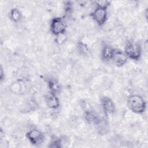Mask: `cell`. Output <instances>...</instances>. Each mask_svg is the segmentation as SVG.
I'll return each instance as SVG.
<instances>
[{"mask_svg":"<svg viewBox=\"0 0 148 148\" xmlns=\"http://www.w3.org/2000/svg\"><path fill=\"white\" fill-rule=\"evenodd\" d=\"M127 104L129 109L136 114H142L146 109V102L142 96L138 94L129 95L127 99Z\"/></svg>","mask_w":148,"mask_h":148,"instance_id":"6da1fadb","label":"cell"},{"mask_svg":"<svg viewBox=\"0 0 148 148\" xmlns=\"http://www.w3.org/2000/svg\"><path fill=\"white\" fill-rule=\"evenodd\" d=\"M124 52L128 58L138 61L140 58L142 53L141 45L134 40H129L125 45Z\"/></svg>","mask_w":148,"mask_h":148,"instance_id":"7a4b0ae2","label":"cell"},{"mask_svg":"<svg viewBox=\"0 0 148 148\" xmlns=\"http://www.w3.org/2000/svg\"><path fill=\"white\" fill-rule=\"evenodd\" d=\"M67 24L65 18L61 17H54L50 22V31L51 33L56 36L57 35L65 33Z\"/></svg>","mask_w":148,"mask_h":148,"instance_id":"3957f363","label":"cell"},{"mask_svg":"<svg viewBox=\"0 0 148 148\" xmlns=\"http://www.w3.org/2000/svg\"><path fill=\"white\" fill-rule=\"evenodd\" d=\"M26 138L34 145H38L43 142L44 134L39 130L34 128L29 130L25 134Z\"/></svg>","mask_w":148,"mask_h":148,"instance_id":"277c9868","label":"cell"},{"mask_svg":"<svg viewBox=\"0 0 148 148\" xmlns=\"http://www.w3.org/2000/svg\"><path fill=\"white\" fill-rule=\"evenodd\" d=\"M100 105L105 116L113 114L116 111V106L113 100L109 97L103 96L100 99Z\"/></svg>","mask_w":148,"mask_h":148,"instance_id":"5b68a950","label":"cell"},{"mask_svg":"<svg viewBox=\"0 0 148 148\" xmlns=\"http://www.w3.org/2000/svg\"><path fill=\"white\" fill-rule=\"evenodd\" d=\"M92 20L99 26L103 25L108 18L107 9L96 8L91 13Z\"/></svg>","mask_w":148,"mask_h":148,"instance_id":"8992f818","label":"cell"},{"mask_svg":"<svg viewBox=\"0 0 148 148\" xmlns=\"http://www.w3.org/2000/svg\"><path fill=\"white\" fill-rule=\"evenodd\" d=\"M45 101L47 106L51 109H56L60 106V100L56 94L50 92L45 97Z\"/></svg>","mask_w":148,"mask_h":148,"instance_id":"52a82bcc","label":"cell"},{"mask_svg":"<svg viewBox=\"0 0 148 148\" xmlns=\"http://www.w3.org/2000/svg\"><path fill=\"white\" fill-rule=\"evenodd\" d=\"M127 59L124 51L120 49H115L112 61L116 66L120 67L124 65L127 62Z\"/></svg>","mask_w":148,"mask_h":148,"instance_id":"ba28073f","label":"cell"},{"mask_svg":"<svg viewBox=\"0 0 148 148\" xmlns=\"http://www.w3.org/2000/svg\"><path fill=\"white\" fill-rule=\"evenodd\" d=\"M115 49L108 45H104L101 50V59L106 62H109L112 61Z\"/></svg>","mask_w":148,"mask_h":148,"instance_id":"9c48e42d","label":"cell"},{"mask_svg":"<svg viewBox=\"0 0 148 148\" xmlns=\"http://www.w3.org/2000/svg\"><path fill=\"white\" fill-rule=\"evenodd\" d=\"M95 125H96L97 132L99 135H103L108 133L109 130V125L105 119H101L99 117V120Z\"/></svg>","mask_w":148,"mask_h":148,"instance_id":"30bf717a","label":"cell"},{"mask_svg":"<svg viewBox=\"0 0 148 148\" xmlns=\"http://www.w3.org/2000/svg\"><path fill=\"white\" fill-rule=\"evenodd\" d=\"M83 117L86 122L89 124H95L99 119V117L91 110H85Z\"/></svg>","mask_w":148,"mask_h":148,"instance_id":"8fae6325","label":"cell"},{"mask_svg":"<svg viewBox=\"0 0 148 148\" xmlns=\"http://www.w3.org/2000/svg\"><path fill=\"white\" fill-rule=\"evenodd\" d=\"M47 83L50 92L57 94L61 91V86L60 82L56 79L50 77L47 79Z\"/></svg>","mask_w":148,"mask_h":148,"instance_id":"7c38bea8","label":"cell"},{"mask_svg":"<svg viewBox=\"0 0 148 148\" xmlns=\"http://www.w3.org/2000/svg\"><path fill=\"white\" fill-rule=\"evenodd\" d=\"M9 17L13 22L18 23L22 18V13L18 8H14L9 12Z\"/></svg>","mask_w":148,"mask_h":148,"instance_id":"4fadbf2b","label":"cell"},{"mask_svg":"<svg viewBox=\"0 0 148 148\" xmlns=\"http://www.w3.org/2000/svg\"><path fill=\"white\" fill-rule=\"evenodd\" d=\"M77 49L82 54H87L89 52V48L88 45L84 42L80 40L77 43Z\"/></svg>","mask_w":148,"mask_h":148,"instance_id":"5bb4252c","label":"cell"},{"mask_svg":"<svg viewBox=\"0 0 148 148\" xmlns=\"http://www.w3.org/2000/svg\"><path fill=\"white\" fill-rule=\"evenodd\" d=\"M10 90L14 93L20 92L22 89V86L19 82H14L10 86Z\"/></svg>","mask_w":148,"mask_h":148,"instance_id":"9a60e30c","label":"cell"},{"mask_svg":"<svg viewBox=\"0 0 148 148\" xmlns=\"http://www.w3.org/2000/svg\"><path fill=\"white\" fill-rule=\"evenodd\" d=\"M66 39H67V36L65 33H63L56 36L55 42L58 45H61L66 42Z\"/></svg>","mask_w":148,"mask_h":148,"instance_id":"2e32d148","label":"cell"},{"mask_svg":"<svg viewBox=\"0 0 148 148\" xmlns=\"http://www.w3.org/2000/svg\"><path fill=\"white\" fill-rule=\"evenodd\" d=\"M95 5L97 8H101L104 9H108L110 5V1L107 0H100L95 2Z\"/></svg>","mask_w":148,"mask_h":148,"instance_id":"e0dca14e","label":"cell"},{"mask_svg":"<svg viewBox=\"0 0 148 148\" xmlns=\"http://www.w3.org/2000/svg\"><path fill=\"white\" fill-rule=\"evenodd\" d=\"M65 14L68 16L71 14L72 11V4L70 1H66L64 4Z\"/></svg>","mask_w":148,"mask_h":148,"instance_id":"ac0fdd59","label":"cell"},{"mask_svg":"<svg viewBox=\"0 0 148 148\" xmlns=\"http://www.w3.org/2000/svg\"><path fill=\"white\" fill-rule=\"evenodd\" d=\"M49 147H62V140L61 139H56L55 140H53L49 144Z\"/></svg>","mask_w":148,"mask_h":148,"instance_id":"d6986e66","label":"cell"},{"mask_svg":"<svg viewBox=\"0 0 148 148\" xmlns=\"http://www.w3.org/2000/svg\"><path fill=\"white\" fill-rule=\"evenodd\" d=\"M5 72L3 71L2 68H1V70H0V81L2 82L4 79H5Z\"/></svg>","mask_w":148,"mask_h":148,"instance_id":"ffe728a7","label":"cell"}]
</instances>
